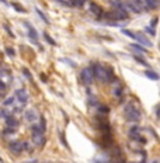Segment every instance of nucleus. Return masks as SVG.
Returning <instances> with one entry per match:
<instances>
[{"label":"nucleus","instance_id":"9","mask_svg":"<svg viewBox=\"0 0 160 163\" xmlns=\"http://www.w3.org/2000/svg\"><path fill=\"white\" fill-rule=\"evenodd\" d=\"M24 26L27 27V30H28V37L31 38L33 41H35L37 42V40H38V33H37V30L34 28L30 23H24Z\"/></svg>","mask_w":160,"mask_h":163},{"label":"nucleus","instance_id":"19","mask_svg":"<svg viewBox=\"0 0 160 163\" xmlns=\"http://www.w3.org/2000/svg\"><path fill=\"white\" fill-rule=\"evenodd\" d=\"M44 38H45V41H47L48 44H51V45H56V41H55V40H52V38H51V35H49V34H48V33H45V34H44Z\"/></svg>","mask_w":160,"mask_h":163},{"label":"nucleus","instance_id":"7","mask_svg":"<svg viewBox=\"0 0 160 163\" xmlns=\"http://www.w3.org/2000/svg\"><path fill=\"white\" fill-rule=\"evenodd\" d=\"M16 98H17L21 104H26V103L28 101V94H27L26 89H18V90H16Z\"/></svg>","mask_w":160,"mask_h":163},{"label":"nucleus","instance_id":"15","mask_svg":"<svg viewBox=\"0 0 160 163\" xmlns=\"http://www.w3.org/2000/svg\"><path fill=\"white\" fill-rule=\"evenodd\" d=\"M4 120H6V125H7V127H14L16 128L18 125V121L16 120L14 115H9V117H6Z\"/></svg>","mask_w":160,"mask_h":163},{"label":"nucleus","instance_id":"17","mask_svg":"<svg viewBox=\"0 0 160 163\" xmlns=\"http://www.w3.org/2000/svg\"><path fill=\"white\" fill-rule=\"evenodd\" d=\"M145 75H146V77H149V79H152V80H159V75H157L156 72H153V70H145Z\"/></svg>","mask_w":160,"mask_h":163},{"label":"nucleus","instance_id":"21","mask_svg":"<svg viewBox=\"0 0 160 163\" xmlns=\"http://www.w3.org/2000/svg\"><path fill=\"white\" fill-rule=\"evenodd\" d=\"M139 131H141V128H139L138 125H134V127L129 129V135H131V136H132V135H138Z\"/></svg>","mask_w":160,"mask_h":163},{"label":"nucleus","instance_id":"39","mask_svg":"<svg viewBox=\"0 0 160 163\" xmlns=\"http://www.w3.org/2000/svg\"><path fill=\"white\" fill-rule=\"evenodd\" d=\"M156 24H157V18L155 17L152 20V23H150V27H152V28H155V27H156Z\"/></svg>","mask_w":160,"mask_h":163},{"label":"nucleus","instance_id":"24","mask_svg":"<svg viewBox=\"0 0 160 163\" xmlns=\"http://www.w3.org/2000/svg\"><path fill=\"white\" fill-rule=\"evenodd\" d=\"M84 3H86V0H75V2H73V6H76V7H83Z\"/></svg>","mask_w":160,"mask_h":163},{"label":"nucleus","instance_id":"41","mask_svg":"<svg viewBox=\"0 0 160 163\" xmlns=\"http://www.w3.org/2000/svg\"><path fill=\"white\" fill-rule=\"evenodd\" d=\"M27 163H38V160L34 159V160H31V162H27Z\"/></svg>","mask_w":160,"mask_h":163},{"label":"nucleus","instance_id":"35","mask_svg":"<svg viewBox=\"0 0 160 163\" xmlns=\"http://www.w3.org/2000/svg\"><path fill=\"white\" fill-rule=\"evenodd\" d=\"M59 136H61V141H62V144L66 146V148H68V142H66V139H65V134H63V132H59Z\"/></svg>","mask_w":160,"mask_h":163},{"label":"nucleus","instance_id":"22","mask_svg":"<svg viewBox=\"0 0 160 163\" xmlns=\"http://www.w3.org/2000/svg\"><path fill=\"white\" fill-rule=\"evenodd\" d=\"M134 58H135V61H136V62H139L141 65H143V66H146V65H148V63H146V61L142 58V56H139V55H135Z\"/></svg>","mask_w":160,"mask_h":163},{"label":"nucleus","instance_id":"25","mask_svg":"<svg viewBox=\"0 0 160 163\" xmlns=\"http://www.w3.org/2000/svg\"><path fill=\"white\" fill-rule=\"evenodd\" d=\"M14 103V97H9V98H6L4 100V103H3V105H6V107H9V105H11Z\"/></svg>","mask_w":160,"mask_h":163},{"label":"nucleus","instance_id":"29","mask_svg":"<svg viewBox=\"0 0 160 163\" xmlns=\"http://www.w3.org/2000/svg\"><path fill=\"white\" fill-rule=\"evenodd\" d=\"M11 6H13V7H14L17 11H20V13H24V11H26V9L21 7V6H20V4H17V3H13Z\"/></svg>","mask_w":160,"mask_h":163},{"label":"nucleus","instance_id":"34","mask_svg":"<svg viewBox=\"0 0 160 163\" xmlns=\"http://www.w3.org/2000/svg\"><path fill=\"white\" fill-rule=\"evenodd\" d=\"M114 94H115V96H121V94H122V87L118 86L117 89H114Z\"/></svg>","mask_w":160,"mask_h":163},{"label":"nucleus","instance_id":"8","mask_svg":"<svg viewBox=\"0 0 160 163\" xmlns=\"http://www.w3.org/2000/svg\"><path fill=\"white\" fill-rule=\"evenodd\" d=\"M111 6H113L114 10L117 11H124V13H128V9H127V4L121 0H113L111 2Z\"/></svg>","mask_w":160,"mask_h":163},{"label":"nucleus","instance_id":"43","mask_svg":"<svg viewBox=\"0 0 160 163\" xmlns=\"http://www.w3.org/2000/svg\"><path fill=\"white\" fill-rule=\"evenodd\" d=\"M152 163H159V162H157V160H153V162Z\"/></svg>","mask_w":160,"mask_h":163},{"label":"nucleus","instance_id":"31","mask_svg":"<svg viewBox=\"0 0 160 163\" xmlns=\"http://www.w3.org/2000/svg\"><path fill=\"white\" fill-rule=\"evenodd\" d=\"M145 31H146V33H149L150 35H153V37L156 35V30H155V28H152V27H146V28H145Z\"/></svg>","mask_w":160,"mask_h":163},{"label":"nucleus","instance_id":"10","mask_svg":"<svg viewBox=\"0 0 160 163\" xmlns=\"http://www.w3.org/2000/svg\"><path fill=\"white\" fill-rule=\"evenodd\" d=\"M145 10H155L159 7V0H143Z\"/></svg>","mask_w":160,"mask_h":163},{"label":"nucleus","instance_id":"28","mask_svg":"<svg viewBox=\"0 0 160 163\" xmlns=\"http://www.w3.org/2000/svg\"><path fill=\"white\" fill-rule=\"evenodd\" d=\"M59 4H63V6H66V7H72V3H70L69 0H56Z\"/></svg>","mask_w":160,"mask_h":163},{"label":"nucleus","instance_id":"27","mask_svg":"<svg viewBox=\"0 0 160 163\" xmlns=\"http://www.w3.org/2000/svg\"><path fill=\"white\" fill-rule=\"evenodd\" d=\"M16 129H17V128H14V127H9V128H6V129L3 131V134H14L16 132Z\"/></svg>","mask_w":160,"mask_h":163},{"label":"nucleus","instance_id":"33","mask_svg":"<svg viewBox=\"0 0 160 163\" xmlns=\"http://www.w3.org/2000/svg\"><path fill=\"white\" fill-rule=\"evenodd\" d=\"M9 115H11V114L7 110H2V111H0V118H6V117H9Z\"/></svg>","mask_w":160,"mask_h":163},{"label":"nucleus","instance_id":"18","mask_svg":"<svg viewBox=\"0 0 160 163\" xmlns=\"http://www.w3.org/2000/svg\"><path fill=\"white\" fill-rule=\"evenodd\" d=\"M31 131H33V134H35V135L44 134V131L41 129V127L38 125V124H34V125H31Z\"/></svg>","mask_w":160,"mask_h":163},{"label":"nucleus","instance_id":"40","mask_svg":"<svg viewBox=\"0 0 160 163\" xmlns=\"http://www.w3.org/2000/svg\"><path fill=\"white\" fill-rule=\"evenodd\" d=\"M41 79H42V82H47V77H45V75H41Z\"/></svg>","mask_w":160,"mask_h":163},{"label":"nucleus","instance_id":"32","mask_svg":"<svg viewBox=\"0 0 160 163\" xmlns=\"http://www.w3.org/2000/svg\"><path fill=\"white\" fill-rule=\"evenodd\" d=\"M98 111L100 112H104V114H107V112L110 111L108 107H106V105H98Z\"/></svg>","mask_w":160,"mask_h":163},{"label":"nucleus","instance_id":"20","mask_svg":"<svg viewBox=\"0 0 160 163\" xmlns=\"http://www.w3.org/2000/svg\"><path fill=\"white\" fill-rule=\"evenodd\" d=\"M35 11H37V14L40 16V17H41V18H42V20H44V21H45V23H47V24H48V23H49V20H48V17H47V16H45V14H44V13H42V11H41V10H40V9H37V7H35Z\"/></svg>","mask_w":160,"mask_h":163},{"label":"nucleus","instance_id":"1","mask_svg":"<svg viewBox=\"0 0 160 163\" xmlns=\"http://www.w3.org/2000/svg\"><path fill=\"white\" fill-rule=\"evenodd\" d=\"M93 73H94V79L100 80L101 83H108V82H117V79H114V75L110 69H106L103 65L94 63L93 65Z\"/></svg>","mask_w":160,"mask_h":163},{"label":"nucleus","instance_id":"2","mask_svg":"<svg viewBox=\"0 0 160 163\" xmlns=\"http://www.w3.org/2000/svg\"><path fill=\"white\" fill-rule=\"evenodd\" d=\"M124 112H125V118H127V121H129V122H138V121L141 120V111L136 108V105H135L134 103H128V104L125 105Z\"/></svg>","mask_w":160,"mask_h":163},{"label":"nucleus","instance_id":"14","mask_svg":"<svg viewBox=\"0 0 160 163\" xmlns=\"http://www.w3.org/2000/svg\"><path fill=\"white\" fill-rule=\"evenodd\" d=\"M24 118H26L27 121H35L37 120L35 110H27V111L24 112Z\"/></svg>","mask_w":160,"mask_h":163},{"label":"nucleus","instance_id":"6","mask_svg":"<svg viewBox=\"0 0 160 163\" xmlns=\"http://www.w3.org/2000/svg\"><path fill=\"white\" fill-rule=\"evenodd\" d=\"M104 18H108V20H114V21H122V20H127L128 18V13L124 11H113V13H106Z\"/></svg>","mask_w":160,"mask_h":163},{"label":"nucleus","instance_id":"12","mask_svg":"<svg viewBox=\"0 0 160 163\" xmlns=\"http://www.w3.org/2000/svg\"><path fill=\"white\" fill-rule=\"evenodd\" d=\"M90 11L94 16H97V17H103V9L100 7L97 3H94V2L90 3Z\"/></svg>","mask_w":160,"mask_h":163},{"label":"nucleus","instance_id":"11","mask_svg":"<svg viewBox=\"0 0 160 163\" xmlns=\"http://www.w3.org/2000/svg\"><path fill=\"white\" fill-rule=\"evenodd\" d=\"M33 142L37 146H44L45 142H47V138L44 136V134H40V135H33Z\"/></svg>","mask_w":160,"mask_h":163},{"label":"nucleus","instance_id":"3","mask_svg":"<svg viewBox=\"0 0 160 163\" xmlns=\"http://www.w3.org/2000/svg\"><path fill=\"white\" fill-rule=\"evenodd\" d=\"M125 4H127V9L132 10L134 13H142V11H145L143 0H129Z\"/></svg>","mask_w":160,"mask_h":163},{"label":"nucleus","instance_id":"4","mask_svg":"<svg viewBox=\"0 0 160 163\" xmlns=\"http://www.w3.org/2000/svg\"><path fill=\"white\" fill-rule=\"evenodd\" d=\"M80 77H82V82L84 84H91L93 83V80H94V73H93V69L90 68H84L80 73Z\"/></svg>","mask_w":160,"mask_h":163},{"label":"nucleus","instance_id":"23","mask_svg":"<svg viewBox=\"0 0 160 163\" xmlns=\"http://www.w3.org/2000/svg\"><path fill=\"white\" fill-rule=\"evenodd\" d=\"M40 120H41V129L45 132V129H47V122H45V117L44 115H40Z\"/></svg>","mask_w":160,"mask_h":163},{"label":"nucleus","instance_id":"38","mask_svg":"<svg viewBox=\"0 0 160 163\" xmlns=\"http://www.w3.org/2000/svg\"><path fill=\"white\" fill-rule=\"evenodd\" d=\"M6 87H7L6 86V83H4L3 80H0V91H4L6 90Z\"/></svg>","mask_w":160,"mask_h":163},{"label":"nucleus","instance_id":"5","mask_svg":"<svg viewBox=\"0 0 160 163\" xmlns=\"http://www.w3.org/2000/svg\"><path fill=\"white\" fill-rule=\"evenodd\" d=\"M10 151L14 153H21L23 151H26V149H28V144L24 141H14V142H10Z\"/></svg>","mask_w":160,"mask_h":163},{"label":"nucleus","instance_id":"37","mask_svg":"<svg viewBox=\"0 0 160 163\" xmlns=\"http://www.w3.org/2000/svg\"><path fill=\"white\" fill-rule=\"evenodd\" d=\"M62 61H63V62H66V63H69V65H70V66H73V68H76V66H77L76 63H75V62H72V61H68V59H66V58H63Z\"/></svg>","mask_w":160,"mask_h":163},{"label":"nucleus","instance_id":"13","mask_svg":"<svg viewBox=\"0 0 160 163\" xmlns=\"http://www.w3.org/2000/svg\"><path fill=\"white\" fill-rule=\"evenodd\" d=\"M135 40L138 41V44H141V45H146V47H153V44L149 41V38H146V37L141 35V34L135 35Z\"/></svg>","mask_w":160,"mask_h":163},{"label":"nucleus","instance_id":"26","mask_svg":"<svg viewBox=\"0 0 160 163\" xmlns=\"http://www.w3.org/2000/svg\"><path fill=\"white\" fill-rule=\"evenodd\" d=\"M23 75H24V76H26L28 80H33V75L30 73L28 69H23Z\"/></svg>","mask_w":160,"mask_h":163},{"label":"nucleus","instance_id":"44","mask_svg":"<svg viewBox=\"0 0 160 163\" xmlns=\"http://www.w3.org/2000/svg\"><path fill=\"white\" fill-rule=\"evenodd\" d=\"M0 163H2V158H0Z\"/></svg>","mask_w":160,"mask_h":163},{"label":"nucleus","instance_id":"30","mask_svg":"<svg viewBox=\"0 0 160 163\" xmlns=\"http://www.w3.org/2000/svg\"><path fill=\"white\" fill-rule=\"evenodd\" d=\"M122 33H124L127 37H129V38H132V40H135V34L132 33V31H129V30H122Z\"/></svg>","mask_w":160,"mask_h":163},{"label":"nucleus","instance_id":"36","mask_svg":"<svg viewBox=\"0 0 160 163\" xmlns=\"http://www.w3.org/2000/svg\"><path fill=\"white\" fill-rule=\"evenodd\" d=\"M6 52H7V55H10V56H14L16 55V52H14L13 48H6Z\"/></svg>","mask_w":160,"mask_h":163},{"label":"nucleus","instance_id":"16","mask_svg":"<svg viewBox=\"0 0 160 163\" xmlns=\"http://www.w3.org/2000/svg\"><path fill=\"white\" fill-rule=\"evenodd\" d=\"M129 48H131V49H134V51H138V52H141V54H146V48H143V45H141V44H131V45H129Z\"/></svg>","mask_w":160,"mask_h":163},{"label":"nucleus","instance_id":"42","mask_svg":"<svg viewBox=\"0 0 160 163\" xmlns=\"http://www.w3.org/2000/svg\"><path fill=\"white\" fill-rule=\"evenodd\" d=\"M0 3H3V4H7V0H0Z\"/></svg>","mask_w":160,"mask_h":163}]
</instances>
